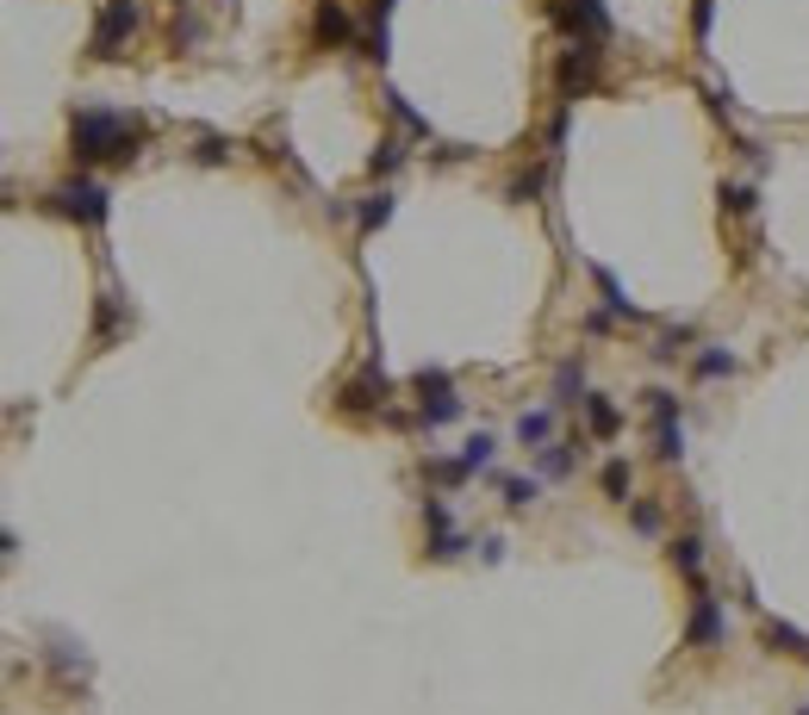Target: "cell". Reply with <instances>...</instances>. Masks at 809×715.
Masks as SVG:
<instances>
[{
  "instance_id": "6da1fadb",
  "label": "cell",
  "mask_w": 809,
  "mask_h": 715,
  "mask_svg": "<svg viewBox=\"0 0 809 715\" xmlns=\"http://www.w3.org/2000/svg\"><path fill=\"white\" fill-rule=\"evenodd\" d=\"M137 125L132 112H107V107H88L69 119V144H75V162H125L137 150Z\"/></svg>"
},
{
  "instance_id": "7a4b0ae2",
  "label": "cell",
  "mask_w": 809,
  "mask_h": 715,
  "mask_svg": "<svg viewBox=\"0 0 809 715\" xmlns=\"http://www.w3.org/2000/svg\"><path fill=\"white\" fill-rule=\"evenodd\" d=\"M50 212L57 218H75V224H107L112 218V194L100 187V181H88V174H75V181H63L57 194H50Z\"/></svg>"
},
{
  "instance_id": "3957f363",
  "label": "cell",
  "mask_w": 809,
  "mask_h": 715,
  "mask_svg": "<svg viewBox=\"0 0 809 715\" xmlns=\"http://www.w3.org/2000/svg\"><path fill=\"white\" fill-rule=\"evenodd\" d=\"M412 392H417V417H424L430 430H442V423H455V417H461V398H455L449 368H417L412 373Z\"/></svg>"
},
{
  "instance_id": "277c9868",
  "label": "cell",
  "mask_w": 809,
  "mask_h": 715,
  "mask_svg": "<svg viewBox=\"0 0 809 715\" xmlns=\"http://www.w3.org/2000/svg\"><path fill=\"white\" fill-rule=\"evenodd\" d=\"M598 69H604V44L579 38L567 57H561V107H573L579 94H591V87H598Z\"/></svg>"
},
{
  "instance_id": "5b68a950",
  "label": "cell",
  "mask_w": 809,
  "mask_h": 715,
  "mask_svg": "<svg viewBox=\"0 0 809 715\" xmlns=\"http://www.w3.org/2000/svg\"><path fill=\"white\" fill-rule=\"evenodd\" d=\"M137 32V0H107L100 13H94V38L88 50L94 57H119V44Z\"/></svg>"
},
{
  "instance_id": "8992f818",
  "label": "cell",
  "mask_w": 809,
  "mask_h": 715,
  "mask_svg": "<svg viewBox=\"0 0 809 715\" xmlns=\"http://www.w3.org/2000/svg\"><path fill=\"white\" fill-rule=\"evenodd\" d=\"M648 411H654V455L673 467V460H685V423H678V398L673 392H648Z\"/></svg>"
},
{
  "instance_id": "52a82bcc",
  "label": "cell",
  "mask_w": 809,
  "mask_h": 715,
  "mask_svg": "<svg viewBox=\"0 0 809 715\" xmlns=\"http://www.w3.org/2000/svg\"><path fill=\"white\" fill-rule=\"evenodd\" d=\"M424 529H430V554H437V560H455L461 547H467V535L455 529V517H449L442 498H424Z\"/></svg>"
},
{
  "instance_id": "ba28073f",
  "label": "cell",
  "mask_w": 809,
  "mask_h": 715,
  "mask_svg": "<svg viewBox=\"0 0 809 715\" xmlns=\"http://www.w3.org/2000/svg\"><path fill=\"white\" fill-rule=\"evenodd\" d=\"M722 634H728V622H722V604L710 597V591H698L691 622H685V648H722Z\"/></svg>"
},
{
  "instance_id": "9c48e42d",
  "label": "cell",
  "mask_w": 809,
  "mask_h": 715,
  "mask_svg": "<svg viewBox=\"0 0 809 715\" xmlns=\"http://www.w3.org/2000/svg\"><path fill=\"white\" fill-rule=\"evenodd\" d=\"M311 38L330 44V50H343V44H355V20L343 0H318V13H311Z\"/></svg>"
},
{
  "instance_id": "30bf717a",
  "label": "cell",
  "mask_w": 809,
  "mask_h": 715,
  "mask_svg": "<svg viewBox=\"0 0 809 715\" xmlns=\"http://www.w3.org/2000/svg\"><path fill=\"white\" fill-rule=\"evenodd\" d=\"M380 398H387V368H380V355H373V361H368V373L343 386V411H373Z\"/></svg>"
},
{
  "instance_id": "8fae6325",
  "label": "cell",
  "mask_w": 809,
  "mask_h": 715,
  "mask_svg": "<svg viewBox=\"0 0 809 715\" xmlns=\"http://www.w3.org/2000/svg\"><path fill=\"white\" fill-rule=\"evenodd\" d=\"M393 7L399 0H368V38H361V50H368L373 63L393 57V32H387V25H393Z\"/></svg>"
},
{
  "instance_id": "7c38bea8",
  "label": "cell",
  "mask_w": 809,
  "mask_h": 715,
  "mask_svg": "<svg viewBox=\"0 0 809 715\" xmlns=\"http://www.w3.org/2000/svg\"><path fill=\"white\" fill-rule=\"evenodd\" d=\"M393 212H399V199L380 187V194H368L361 206H355V231H361V237H373L380 224H393Z\"/></svg>"
},
{
  "instance_id": "4fadbf2b",
  "label": "cell",
  "mask_w": 809,
  "mask_h": 715,
  "mask_svg": "<svg viewBox=\"0 0 809 715\" xmlns=\"http://www.w3.org/2000/svg\"><path fill=\"white\" fill-rule=\"evenodd\" d=\"M586 405V373H579V361H561V373H554V411H579Z\"/></svg>"
},
{
  "instance_id": "5bb4252c",
  "label": "cell",
  "mask_w": 809,
  "mask_h": 715,
  "mask_svg": "<svg viewBox=\"0 0 809 715\" xmlns=\"http://www.w3.org/2000/svg\"><path fill=\"white\" fill-rule=\"evenodd\" d=\"M579 411H586V430L591 435H616V430H623V411H616L604 392H586V405H579Z\"/></svg>"
},
{
  "instance_id": "9a60e30c",
  "label": "cell",
  "mask_w": 809,
  "mask_h": 715,
  "mask_svg": "<svg viewBox=\"0 0 809 715\" xmlns=\"http://www.w3.org/2000/svg\"><path fill=\"white\" fill-rule=\"evenodd\" d=\"M673 566L691 579V591H703V542L698 535H678L673 542Z\"/></svg>"
},
{
  "instance_id": "2e32d148",
  "label": "cell",
  "mask_w": 809,
  "mask_h": 715,
  "mask_svg": "<svg viewBox=\"0 0 809 715\" xmlns=\"http://www.w3.org/2000/svg\"><path fill=\"white\" fill-rule=\"evenodd\" d=\"M517 442L524 448H548L554 442V411H524L517 417Z\"/></svg>"
},
{
  "instance_id": "e0dca14e",
  "label": "cell",
  "mask_w": 809,
  "mask_h": 715,
  "mask_svg": "<svg viewBox=\"0 0 809 715\" xmlns=\"http://www.w3.org/2000/svg\"><path fill=\"white\" fill-rule=\"evenodd\" d=\"M765 648L790 653V659H809V634H804V629H790V622H765Z\"/></svg>"
},
{
  "instance_id": "ac0fdd59",
  "label": "cell",
  "mask_w": 809,
  "mask_h": 715,
  "mask_svg": "<svg viewBox=\"0 0 809 715\" xmlns=\"http://www.w3.org/2000/svg\"><path fill=\"white\" fill-rule=\"evenodd\" d=\"M591 281H598V293H604V305H611L616 318H641V311L629 305V293H623V281H616L611 268H591Z\"/></svg>"
},
{
  "instance_id": "d6986e66",
  "label": "cell",
  "mask_w": 809,
  "mask_h": 715,
  "mask_svg": "<svg viewBox=\"0 0 809 715\" xmlns=\"http://www.w3.org/2000/svg\"><path fill=\"white\" fill-rule=\"evenodd\" d=\"M735 368H741V361H735L728 348H698V355H691V373H698V380H722V373H735Z\"/></svg>"
},
{
  "instance_id": "ffe728a7",
  "label": "cell",
  "mask_w": 809,
  "mask_h": 715,
  "mask_svg": "<svg viewBox=\"0 0 809 715\" xmlns=\"http://www.w3.org/2000/svg\"><path fill=\"white\" fill-rule=\"evenodd\" d=\"M499 492H504V504H511V510H529V504L542 498V479H517V473H504V479H499Z\"/></svg>"
},
{
  "instance_id": "44dd1931",
  "label": "cell",
  "mask_w": 809,
  "mask_h": 715,
  "mask_svg": "<svg viewBox=\"0 0 809 715\" xmlns=\"http://www.w3.org/2000/svg\"><path fill=\"white\" fill-rule=\"evenodd\" d=\"M542 455V479H567L573 473V442H548V448H536Z\"/></svg>"
},
{
  "instance_id": "7402d4cb",
  "label": "cell",
  "mask_w": 809,
  "mask_h": 715,
  "mask_svg": "<svg viewBox=\"0 0 809 715\" xmlns=\"http://www.w3.org/2000/svg\"><path fill=\"white\" fill-rule=\"evenodd\" d=\"M579 13H586V38H598V44H611V13H604V0H579Z\"/></svg>"
},
{
  "instance_id": "603a6c76",
  "label": "cell",
  "mask_w": 809,
  "mask_h": 715,
  "mask_svg": "<svg viewBox=\"0 0 809 715\" xmlns=\"http://www.w3.org/2000/svg\"><path fill=\"white\" fill-rule=\"evenodd\" d=\"M753 187H747V181H722V212H735V218H747L753 212Z\"/></svg>"
},
{
  "instance_id": "cb8c5ba5",
  "label": "cell",
  "mask_w": 809,
  "mask_h": 715,
  "mask_svg": "<svg viewBox=\"0 0 809 715\" xmlns=\"http://www.w3.org/2000/svg\"><path fill=\"white\" fill-rule=\"evenodd\" d=\"M548 174H554V162H548V169H529V174H517V181H511V199H517V206H529V199H536V194L548 187Z\"/></svg>"
},
{
  "instance_id": "d4e9b609",
  "label": "cell",
  "mask_w": 809,
  "mask_h": 715,
  "mask_svg": "<svg viewBox=\"0 0 809 715\" xmlns=\"http://www.w3.org/2000/svg\"><path fill=\"white\" fill-rule=\"evenodd\" d=\"M399 162H405V144H399V137H380V150L368 156L373 174H399Z\"/></svg>"
},
{
  "instance_id": "484cf974",
  "label": "cell",
  "mask_w": 809,
  "mask_h": 715,
  "mask_svg": "<svg viewBox=\"0 0 809 715\" xmlns=\"http://www.w3.org/2000/svg\"><path fill=\"white\" fill-rule=\"evenodd\" d=\"M387 112H393V119H399V125H405V131H417V137H430V119H417V112H412V100H405V94H387Z\"/></svg>"
},
{
  "instance_id": "4316f807",
  "label": "cell",
  "mask_w": 809,
  "mask_h": 715,
  "mask_svg": "<svg viewBox=\"0 0 809 715\" xmlns=\"http://www.w3.org/2000/svg\"><path fill=\"white\" fill-rule=\"evenodd\" d=\"M467 473H474L467 460H424V479H437V485H461Z\"/></svg>"
},
{
  "instance_id": "83f0119b",
  "label": "cell",
  "mask_w": 809,
  "mask_h": 715,
  "mask_svg": "<svg viewBox=\"0 0 809 715\" xmlns=\"http://www.w3.org/2000/svg\"><path fill=\"white\" fill-rule=\"evenodd\" d=\"M492 448H499L492 435H467V448H461V460H467V467L480 473V467H492Z\"/></svg>"
},
{
  "instance_id": "f1b7e54d",
  "label": "cell",
  "mask_w": 809,
  "mask_h": 715,
  "mask_svg": "<svg viewBox=\"0 0 809 715\" xmlns=\"http://www.w3.org/2000/svg\"><path fill=\"white\" fill-rule=\"evenodd\" d=\"M623 492H629V467H623V460H611V467H604V498L629 504V498H623Z\"/></svg>"
},
{
  "instance_id": "f546056e",
  "label": "cell",
  "mask_w": 809,
  "mask_h": 715,
  "mask_svg": "<svg viewBox=\"0 0 809 715\" xmlns=\"http://www.w3.org/2000/svg\"><path fill=\"white\" fill-rule=\"evenodd\" d=\"M710 25H716V0H698V7H691V32H698V44H710Z\"/></svg>"
},
{
  "instance_id": "4dcf8cb0",
  "label": "cell",
  "mask_w": 809,
  "mask_h": 715,
  "mask_svg": "<svg viewBox=\"0 0 809 715\" xmlns=\"http://www.w3.org/2000/svg\"><path fill=\"white\" fill-rule=\"evenodd\" d=\"M100 336H112V330H119V293H100Z\"/></svg>"
},
{
  "instance_id": "1f68e13d",
  "label": "cell",
  "mask_w": 809,
  "mask_h": 715,
  "mask_svg": "<svg viewBox=\"0 0 809 715\" xmlns=\"http://www.w3.org/2000/svg\"><path fill=\"white\" fill-rule=\"evenodd\" d=\"M629 517H635V529H641V535H654V529H660V510H654V504H635Z\"/></svg>"
},
{
  "instance_id": "d6a6232c",
  "label": "cell",
  "mask_w": 809,
  "mask_h": 715,
  "mask_svg": "<svg viewBox=\"0 0 809 715\" xmlns=\"http://www.w3.org/2000/svg\"><path fill=\"white\" fill-rule=\"evenodd\" d=\"M199 162H224V137H206V144H199Z\"/></svg>"
},
{
  "instance_id": "836d02e7",
  "label": "cell",
  "mask_w": 809,
  "mask_h": 715,
  "mask_svg": "<svg viewBox=\"0 0 809 715\" xmlns=\"http://www.w3.org/2000/svg\"><path fill=\"white\" fill-rule=\"evenodd\" d=\"M804 715H809V710H804Z\"/></svg>"
}]
</instances>
